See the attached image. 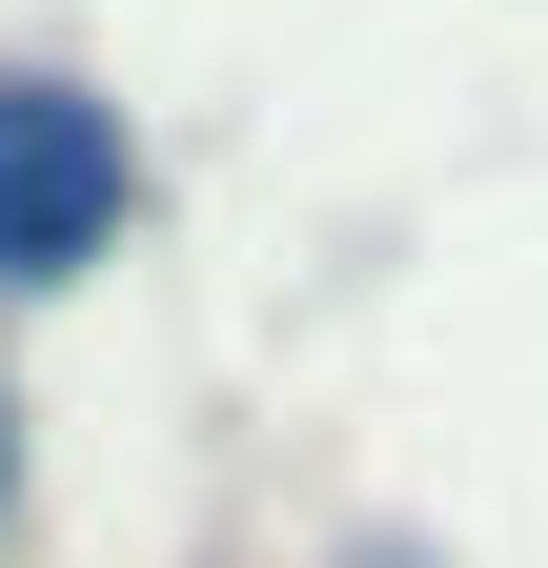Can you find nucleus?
Wrapping results in <instances>:
<instances>
[{"label":"nucleus","mask_w":548,"mask_h":568,"mask_svg":"<svg viewBox=\"0 0 548 568\" xmlns=\"http://www.w3.org/2000/svg\"><path fill=\"white\" fill-rule=\"evenodd\" d=\"M122 203H143L122 102H102V82H61V61H0V305L82 284V264L122 244Z\"/></svg>","instance_id":"1"},{"label":"nucleus","mask_w":548,"mask_h":568,"mask_svg":"<svg viewBox=\"0 0 548 568\" xmlns=\"http://www.w3.org/2000/svg\"><path fill=\"white\" fill-rule=\"evenodd\" d=\"M0 528H21V386H0Z\"/></svg>","instance_id":"2"}]
</instances>
